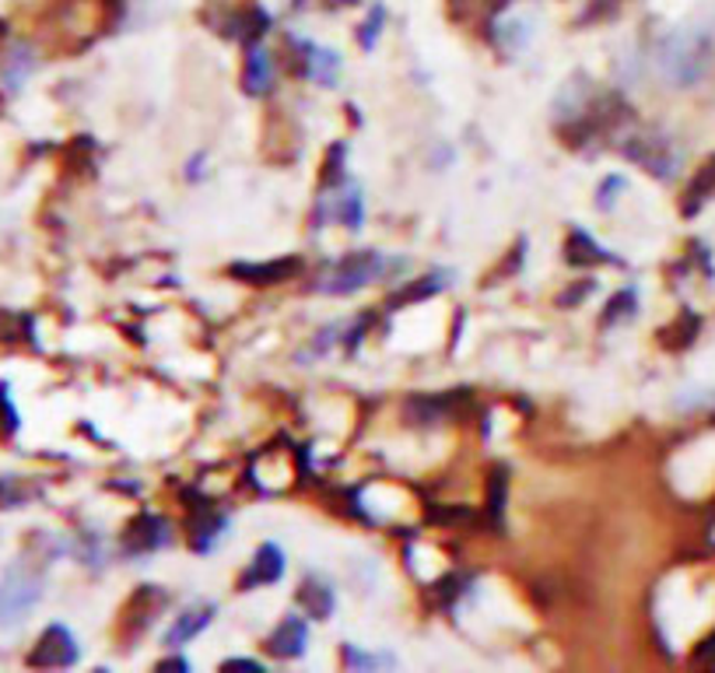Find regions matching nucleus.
Wrapping results in <instances>:
<instances>
[{
  "instance_id": "39448f33",
  "label": "nucleus",
  "mask_w": 715,
  "mask_h": 673,
  "mask_svg": "<svg viewBox=\"0 0 715 673\" xmlns=\"http://www.w3.org/2000/svg\"><path fill=\"white\" fill-rule=\"evenodd\" d=\"M77 639L71 635V628L64 624H50L43 635H39L35 649L29 652V666H74L77 663Z\"/></svg>"
},
{
  "instance_id": "f03ea898",
  "label": "nucleus",
  "mask_w": 715,
  "mask_h": 673,
  "mask_svg": "<svg viewBox=\"0 0 715 673\" xmlns=\"http://www.w3.org/2000/svg\"><path fill=\"white\" fill-rule=\"evenodd\" d=\"M39 600H43V579L29 572L25 565H14L0 579V628L22 624Z\"/></svg>"
},
{
  "instance_id": "20e7f679",
  "label": "nucleus",
  "mask_w": 715,
  "mask_h": 673,
  "mask_svg": "<svg viewBox=\"0 0 715 673\" xmlns=\"http://www.w3.org/2000/svg\"><path fill=\"white\" fill-rule=\"evenodd\" d=\"M624 155L631 161H639V166L656 179H670L681 166V155H677V148H673V140L656 134V130H642V134L631 137L624 145Z\"/></svg>"
},
{
  "instance_id": "f3484780",
  "label": "nucleus",
  "mask_w": 715,
  "mask_h": 673,
  "mask_svg": "<svg viewBox=\"0 0 715 673\" xmlns=\"http://www.w3.org/2000/svg\"><path fill=\"white\" fill-rule=\"evenodd\" d=\"M344 656H347V663H351V666H361V670L397 663L393 656H386V652H379V656H369V652H361V649H355V645H344Z\"/></svg>"
},
{
  "instance_id": "6e6552de",
  "label": "nucleus",
  "mask_w": 715,
  "mask_h": 673,
  "mask_svg": "<svg viewBox=\"0 0 715 673\" xmlns=\"http://www.w3.org/2000/svg\"><path fill=\"white\" fill-rule=\"evenodd\" d=\"M298 603H302V610L309 618H316V621H326L334 614V607H337V597H334V586L326 582V579H319V576H309L302 586H298Z\"/></svg>"
},
{
  "instance_id": "0eeeda50",
  "label": "nucleus",
  "mask_w": 715,
  "mask_h": 673,
  "mask_svg": "<svg viewBox=\"0 0 715 673\" xmlns=\"http://www.w3.org/2000/svg\"><path fill=\"white\" fill-rule=\"evenodd\" d=\"M267 645H271L274 656L295 660V656H302V652H305V645H309V628H305L302 618L288 614V618H284V621L274 628V635H271Z\"/></svg>"
},
{
  "instance_id": "4468645a",
  "label": "nucleus",
  "mask_w": 715,
  "mask_h": 673,
  "mask_svg": "<svg viewBox=\"0 0 715 673\" xmlns=\"http://www.w3.org/2000/svg\"><path fill=\"white\" fill-rule=\"evenodd\" d=\"M337 221L344 224V229H361V221H365V203H361V190H347L344 197H337V208H334Z\"/></svg>"
},
{
  "instance_id": "9d476101",
  "label": "nucleus",
  "mask_w": 715,
  "mask_h": 673,
  "mask_svg": "<svg viewBox=\"0 0 715 673\" xmlns=\"http://www.w3.org/2000/svg\"><path fill=\"white\" fill-rule=\"evenodd\" d=\"M161 544H169V526H166V519H158V516H140V519L130 526L127 547L134 550V555H140V550H158Z\"/></svg>"
},
{
  "instance_id": "7ed1b4c3",
  "label": "nucleus",
  "mask_w": 715,
  "mask_h": 673,
  "mask_svg": "<svg viewBox=\"0 0 715 673\" xmlns=\"http://www.w3.org/2000/svg\"><path fill=\"white\" fill-rule=\"evenodd\" d=\"M386 271H390V260H386V256H379L372 250L351 253V256H344L330 274H326V281L319 284V288L330 292V295H351V292L365 288L369 281L382 277Z\"/></svg>"
},
{
  "instance_id": "dca6fc26",
  "label": "nucleus",
  "mask_w": 715,
  "mask_h": 673,
  "mask_svg": "<svg viewBox=\"0 0 715 673\" xmlns=\"http://www.w3.org/2000/svg\"><path fill=\"white\" fill-rule=\"evenodd\" d=\"M635 309H639V295L631 292V288H624V292H618L614 302L607 305L603 323H621V319H628V316H635Z\"/></svg>"
},
{
  "instance_id": "a211bd4d",
  "label": "nucleus",
  "mask_w": 715,
  "mask_h": 673,
  "mask_svg": "<svg viewBox=\"0 0 715 673\" xmlns=\"http://www.w3.org/2000/svg\"><path fill=\"white\" fill-rule=\"evenodd\" d=\"M382 18H386V14H382V8H376L369 22H365V32H361V46H365V50H372V46H376V35H379V22H382Z\"/></svg>"
},
{
  "instance_id": "423d86ee",
  "label": "nucleus",
  "mask_w": 715,
  "mask_h": 673,
  "mask_svg": "<svg viewBox=\"0 0 715 673\" xmlns=\"http://www.w3.org/2000/svg\"><path fill=\"white\" fill-rule=\"evenodd\" d=\"M284 579V550L281 544L267 540L256 547V555L250 561V572L242 576V589H256V586H274Z\"/></svg>"
},
{
  "instance_id": "2eb2a0df",
  "label": "nucleus",
  "mask_w": 715,
  "mask_h": 673,
  "mask_svg": "<svg viewBox=\"0 0 715 673\" xmlns=\"http://www.w3.org/2000/svg\"><path fill=\"white\" fill-rule=\"evenodd\" d=\"M712 190H715V158H712V161H705V166H702V172H698V179L691 182L684 211H687V214H694V211H698L702 203L708 200V193H712Z\"/></svg>"
},
{
  "instance_id": "f257e3e1",
  "label": "nucleus",
  "mask_w": 715,
  "mask_h": 673,
  "mask_svg": "<svg viewBox=\"0 0 715 673\" xmlns=\"http://www.w3.org/2000/svg\"><path fill=\"white\" fill-rule=\"evenodd\" d=\"M660 71L677 88H691L712 67V39L705 32H673L660 46Z\"/></svg>"
},
{
  "instance_id": "f8f14e48",
  "label": "nucleus",
  "mask_w": 715,
  "mask_h": 673,
  "mask_svg": "<svg viewBox=\"0 0 715 673\" xmlns=\"http://www.w3.org/2000/svg\"><path fill=\"white\" fill-rule=\"evenodd\" d=\"M295 267H298L295 260H284V263H260V267H235V274L250 277L253 284H277L284 277H292Z\"/></svg>"
},
{
  "instance_id": "9b49d317",
  "label": "nucleus",
  "mask_w": 715,
  "mask_h": 673,
  "mask_svg": "<svg viewBox=\"0 0 715 673\" xmlns=\"http://www.w3.org/2000/svg\"><path fill=\"white\" fill-rule=\"evenodd\" d=\"M267 85H271V56H267V50L253 46L246 56V71H242V88H246L250 95H263Z\"/></svg>"
},
{
  "instance_id": "6ab92c4d",
  "label": "nucleus",
  "mask_w": 715,
  "mask_h": 673,
  "mask_svg": "<svg viewBox=\"0 0 715 673\" xmlns=\"http://www.w3.org/2000/svg\"><path fill=\"white\" fill-rule=\"evenodd\" d=\"M0 421H8L14 428V411H11V400L4 397V390H0Z\"/></svg>"
},
{
  "instance_id": "ddd939ff",
  "label": "nucleus",
  "mask_w": 715,
  "mask_h": 673,
  "mask_svg": "<svg viewBox=\"0 0 715 673\" xmlns=\"http://www.w3.org/2000/svg\"><path fill=\"white\" fill-rule=\"evenodd\" d=\"M698 330H702V319L694 313H681L677 323H673L670 330H663V344L666 348H687V344L698 337Z\"/></svg>"
},
{
  "instance_id": "aec40b11",
  "label": "nucleus",
  "mask_w": 715,
  "mask_h": 673,
  "mask_svg": "<svg viewBox=\"0 0 715 673\" xmlns=\"http://www.w3.org/2000/svg\"><path fill=\"white\" fill-rule=\"evenodd\" d=\"M224 666H250V670H263V663H256V660H229Z\"/></svg>"
},
{
  "instance_id": "1a4fd4ad",
  "label": "nucleus",
  "mask_w": 715,
  "mask_h": 673,
  "mask_svg": "<svg viewBox=\"0 0 715 673\" xmlns=\"http://www.w3.org/2000/svg\"><path fill=\"white\" fill-rule=\"evenodd\" d=\"M214 614H218V607H214V603H200V607L182 610V614L176 618V624L166 631V642H169L172 649L187 645L190 639H197L200 631L211 624V618H214Z\"/></svg>"
}]
</instances>
